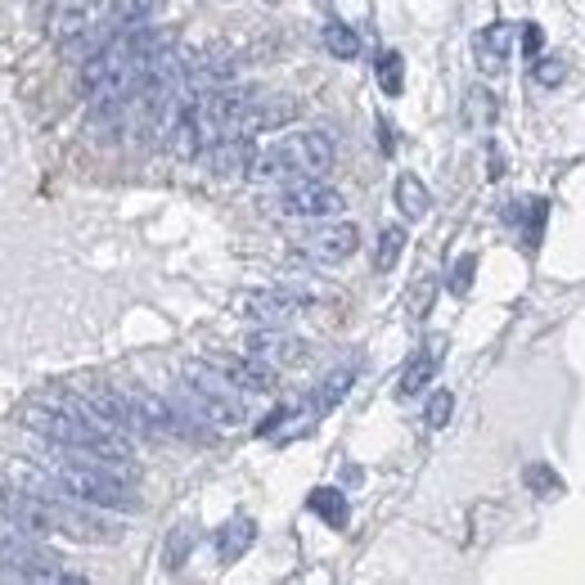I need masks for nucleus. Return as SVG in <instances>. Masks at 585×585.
I'll return each instance as SVG.
<instances>
[{
    "label": "nucleus",
    "instance_id": "24",
    "mask_svg": "<svg viewBox=\"0 0 585 585\" xmlns=\"http://www.w3.org/2000/svg\"><path fill=\"white\" fill-rule=\"evenodd\" d=\"M523 482H527V487H532L536 496H545V500L563 491V482H558V474H554V468H545V464H532V468H527V474H523Z\"/></svg>",
    "mask_w": 585,
    "mask_h": 585
},
{
    "label": "nucleus",
    "instance_id": "5",
    "mask_svg": "<svg viewBox=\"0 0 585 585\" xmlns=\"http://www.w3.org/2000/svg\"><path fill=\"white\" fill-rule=\"evenodd\" d=\"M361 248V230L351 225V221H324V225H315L311 234H302V240L293 244V253L298 257H306V262H315V266H338V262H347L351 253Z\"/></svg>",
    "mask_w": 585,
    "mask_h": 585
},
{
    "label": "nucleus",
    "instance_id": "28",
    "mask_svg": "<svg viewBox=\"0 0 585 585\" xmlns=\"http://www.w3.org/2000/svg\"><path fill=\"white\" fill-rule=\"evenodd\" d=\"M450 410H455V397H450V392H432V397H428V410H423V423H428V428H446Z\"/></svg>",
    "mask_w": 585,
    "mask_h": 585
},
{
    "label": "nucleus",
    "instance_id": "21",
    "mask_svg": "<svg viewBox=\"0 0 585 585\" xmlns=\"http://www.w3.org/2000/svg\"><path fill=\"white\" fill-rule=\"evenodd\" d=\"M324 50H329L333 59H357V55H361V37L351 32L347 23H329V28H324Z\"/></svg>",
    "mask_w": 585,
    "mask_h": 585
},
{
    "label": "nucleus",
    "instance_id": "23",
    "mask_svg": "<svg viewBox=\"0 0 585 585\" xmlns=\"http://www.w3.org/2000/svg\"><path fill=\"white\" fill-rule=\"evenodd\" d=\"M379 86H383V95H401L406 90V59L397 50L379 55Z\"/></svg>",
    "mask_w": 585,
    "mask_h": 585
},
{
    "label": "nucleus",
    "instance_id": "2",
    "mask_svg": "<svg viewBox=\"0 0 585 585\" xmlns=\"http://www.w3.org/2000/svg\"><path fill=\"white\" fill-rule=\"evenodd\" d=\"M181 392H185V410H189V415L212 419V423H221V428H240V423L248 419V401H244L248 392L234 388L207 357H198V361L185 365Z\"/></svg>",
    "mask_w": 585,
    "mask_h": 585
},
{
    "label": "nucleus",
    "instance_id": "4",
    "mask_svg": "<svg viewBox=\"0 0 585 585\" xmlns=\"http://www.w3.org/2000/svg\"><path fill=\"white\" fill-rule=\"evenodd\" d=\"M32 532L23 527H10L0 532V567H6L14 581H68L59 558L50 549H41L37 540H28Z\"/></svg>",
    "mask_w": 585,
    "mask_h": 585
},
{
    "label": "nucleus",
    "instance_id": "26",
    "mask_svg": "<svg viewBox=\"0 0 585 585\" xmlns=\"http://www.w3.org/2000/svg\"><path fill=\"white\" fill-rule=\"evenodd\" d=\"M432 298H437V280H428V275H423V280L410 289V298H406V311H410L415 320H423V315L432 311Z\"/></svg>",
    "mask_w": 585,
    "mask_h": 585
},
{
    "label": "nucleus",
    "instance_id": "30",
    "mask_svg": "<svg viewBox=\"0 0 585 585\" xmlns=\"http://www.w3.org/2000/svg\"><path fill=\"white\" fill-rule=\"evenodd\" d=\"M540 50H545V32H540V23H527V28H523V55H527V59H540Z\"/></svg>",
    "mask_w": 585,
    "mask_h": 585
},
{
    "label": "nucleus",
    "instance_id": "15",
    "mask_svg": "<svg viewBox=\"0 0 585 585\" xmlns=\"http://www.w3.org/2000/svg\"><path fill=\"white\" fill-rule=\"evenodd\" d=\"M459 117H464V127H468V131H491V127H496V117H500V99H496V90L474 86V90L464 95V104H459Z\"/></svg>",
    "mask_w": 585,
    "mask_h": 585
},
{
    "label": "nucleus",
    "instance_id": "8",
    "mask_svg": "<svg viewBox=\"0 0 585 585\" xmlns=\"http://www.w3.org/2000/svg\"><path fill=\"white\" fill-rule=\"evenodd\" d=\"M253 158H257V145H253V136H244V131H225V136L207 140V149H203L207 172L221 176V181H240V176H248Z\"/></svg>",
    "mask_w": 585,
    "mask_h": 585
},
{
    "label": "nucleus",
    "instance_id": "22",
    "mask_svg": "<svg viewBox=\"0 0 585 585\" xmlns=\"http://www.w3.org/2000/svg\"><path fill=\"white\" fill-rule=\"evenodd\" d=\"M351 379H357V370H333V374L315 388V410H333V406L351 392Z\"/></svg>",
    "mask_w": 585,
    "mask_h": 585
},
{
    "label": "nucleus",
    "instance_id": "25",
    "mask_svg": "<svg viewBox=\"0 0 585 585\" xmlns=\"http://www.w3.org/2000/svg\"><path fill=\"white\" fill-rule=\"evenodd\" d=\"M474 271H478V257H474V253H464V257L450 266V275H446V289L464 298L468 289H474Z\"/></svg>",
    "mask_w": 585,
    "mask_h": 585
},
{
    "label": "nucleus",
    "instance_id": "18",
    "mask_svg": "<svg viewBox=\"0 0 585 585\" xmlns=\"http://www.w3.org/2000/svg\"><path fill=\"white\" fill-rule=\"evenodd\" d=\"M306 509L320 514L329 527H347V500H342V491H333V487H315V491L306 496Z\"/></svg>",
    "mask_w": 585,
    "mask_h": 585
},
{
    "label": "nucleus",
    "instance_id": "7",
    "mask_svg": "<svg viewBox=\"0 0 585 585\" xmlns=\"http://www.w3.org/2000/svg\"><path fill=\"white\" fill-rule=\"evenodd\" d=\"M244 351H248V357H257L262 365H271V370H289V365L306 361V342L284 333V324H257V333H248Z\"/></svg>",
    "mask_w": 585,
    "mask_h": 585
},
{
    "label": "nucleus",
    "instance_id": "3",
    "mask_svg": "<svg viewBox=\"0 0 585 585\" xmlns=\"http://www.w3.org/2000/svg\"><path fill=\"white\" fill-rule=\"evenodd\" d=\"M347 207V198L324 181H289L262 198V212L275 221H329Z\"/></svg>",
    "mask_w": 585,
    "mask_h": 585
},
{
    "label": "nucleus",
    "instance_id": "17",
    "mask_svg": "<svg viewBox=\"0 0 585 585\" xmlns=\"http://www.w3.org/2000/svg\"><path fill=\"white\" fill-rule=\"evenodd\" d=\"M397 207H401L410 221H423V216H428V207H432L428 185H423L419 176H401V181H397Z\"/></svg>",
    "mask_w": 585,
    "mask_h": 585
},
{
    "label": "nucleus",
    "instance_id": "19",
    "mask_svg": "<svg viewBox=\"0 0 585 585\" xmlns=\"http://www.w3.org/2000/svg\"><path fill=\"white\" fill-rule=\"evenodd\" d=\"M406 248V230L401 225H383L379 230V244H374V271H392L397 257Z\"/></svg>",
    "mask_w": 585,
    "mask_h": 585
},
{
    "label": "nucleus",
    "instance_id": "1",
    "mask_svg": "<svg viewBox=\"0 0 585 585\" xmlns=\"http://www.w3.org/2000/svg\"><path fill=\"white\" fill-rule=\"evenodd\" d=\"M333 172V140L324 131H289L275 145L257 149L248 181L289 185V181H320Z\"/></svg>",
    "mask_w": 585,
    "mask_h": 585
},
{
    "label": "nucleus",
    "instance_id": "16",
    "mask_svg": "<svg viewBox=\"0 0 585 585\" xmlns=\"http://www.w3.org/2000/svg\"><path fill=\"white\" fill-rule=\"evenodd\" d=\"M253 540H257L253 518H230V523L216 532V554H221V563H240V558L253 549Z\"/></svg>",
    "mask_w": 585,
    "mask_h": 585
},
{
    "label": "nucleus",
    "instance_id": "9",
    "mask_svg": "<svg viewBox=\"0 0 585 585\" xmlns=\"http://www.w3.org/2000/svg\"><path fill=\"white\" fill-rule=\"evenodd\" d=\"M293 117H298V99H289V95H262V90H257L234 131H244V136L257 140V136H266V131H284Z\"/></svg>",
    "mask_w": 585,
    "mask_h": 585
},
{
    "label": "nucleus",
    "instance_id": "14",
    "mask_svg": "<svg viewBox=\"0 0 585 585\" xmlns=\"http://www.w3.org/2000/svg\"><path fill=\"white\" fill-rule=\"evenodd\" d=\"M189 77H194L198 90H207V86H230L234 77H240V59H234L230 50H203V55H194Z\"/></svg>",
    "mask_w": 585,
    "mask_h": 585
},
{
    "label": "nucleus",
    "instance_id": "10",
    "mask_svg": "<svg viewBox=\"0 0 585 585\" xmlns=\"http://www.w3.org/2000/svg\"><path fill=\"white\" fill-rule=\"evenodd\" d=\"M234 388H240V392H248V397H262V392H271L275 388V374L280 370H271V365H262L257 357H248V351H244V357H221V351H212V357H207Z\"/></svg>",
    "mask_w": 585,
    "mask_h": 585
},
{
    "label": "nucleus",
    "instance_id": "27",
    "mask_svg": "<svg viewBox=\"0 0 585 585\" xmlns=\"http://www.w3.org/2000/svg\"><path fill=\"white\" fill-rule=\"evenodd\" d=\"M563 72H567V64H563L558 55H540V59H532V77H536L540 86H558Z\"/></svg>",
    "mask_w": 585,
    "mask_h": 585
},
{
    "label": "nucleus",
    "instance_id": "13",
    "mask_svg": "<svg viewBox=\"0 0 585 585\" xmlns=\"http://www.w3.org/2000/svg\"><path fill=\"white\" fill-rule=\"evenodd\" d=\"M509 46H514V28L509 23H491L474 37V59L482 72H505L509 64Z\"/></svg>",
    "mask_w": 585,
    "mask_h": 585
},
{
    "label": "nucleus",
    "instance_id": "11",
    "mask_svg": "<svg viewBox=\"0 0 585 585\" xmlns=\"http://www.w3.org/2000/svg\"><path fill=\"white\" fill-rule=\"evenodd\" d=\"M50 41L59 46V50H77V46H86V37H90V6L86 0H72V6H59L55 14H50Z\"/></svg>",
    "mask_w": 585,
    "mask_h": 585
},
{
    "label": "nucleus",
    "instance_id": "29",
    "mask_svg": "<svg viewBox=\"0 0 585 585\" xmlns=\"http://www.w3.org/2000/svg\"><path fill=\"white\" fill-rule=\"evenodd\" d=\"M545 216H549V203H540V198H536V203H532V225L523 221V244H527V248H536V244H540V230H545Z\"/></svg>",
    "mask_w": 585,
    "mask_h": 585
},
{
    "label": "nucleus",
    "instance_id": "6",
    "mask_svg": "<svg viewBox=\"0 0 585 585\" xmlns=\"http://www.w3.org/2000/svg\"><path fill=\"white\" fill-rule=\"evenodd\" d=\"M311 302L306 289H248L234 298V311L253 324H289L293 315H302Z\"/></svg>",
    "mask_w": 585,
    "mask_h": 585
},
{
    "label": "nucleus",
    "instance_id": "31",
    "mask_svg": "<svg viewBox=\"0 0 585 585\" xmlns=\"http://www.w3.org/2000/svg\"><path fill=\"white\" fill-rule=\"evenodd\" d=\"M6 576H10V572H0V581H6Z\"/></svg>",
    "mask_w": 585,
    "mask_h": 585
},
{
    "label": "nucleus",
    "instance_id": "12",
    "mask_svg": "<svg viewBox=\"0 0 585 585\" xmlns=\"http://www.w3.org/2000/svg\"><path fill=\"white\" fill-rule=\"evenodd\" d=\"M441 357H446V338H428V342H423V351H415L410 365L401 370L397 392H401V397H419V392L432 383V374H437Z\"/></svg>",
    "mask_w": 585,
    "mask_h": 585
},
{
    "label": "nucleus",
    "instance_id": "20",
    "mask_svg": "<svg viewBox=\"0 0 585 585\" xmlns=\"http://www.w3.org/2000/svg\"><path fill=\"white\" fill-rule=\"evenodd\" d=\"M163 10V0H113V23L131 28V23H149Z\"/></svg>",
    "mask_w": 585,
    "mask_h": 585
}]
</instances>
